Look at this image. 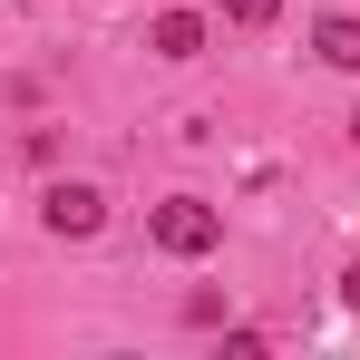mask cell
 Masks as SVG:
<instances>
[{
  "instance_id": "obj_1",
  "label": "cell",
  "mask_w": 360,
  "mask_h": 360,
  "mask_svg": "<svg viewBox=\"0 0 360 360\" xmlns=\"http://www.w3.org/2000/svg\"><path fill=\"white\" fill-rule=\"evenodd\" d=\"M146 234L166 243V253L195 263V253H214V243H224V205H205V195H166V205L146 214Z\"/></svg>"
},
{
  "instance_id": "obj_2",
  "label": "cell",
  "mask_w": 360,
  "mask_h": 360,
  "mask_svg": "<svg viewBox=\"0 0 360 360\" xmlns=\"http://www.w3.org/2000/svg\"><path fill=\"white\" fill-rule=\"evenodd\" d=\"M39 224H49V234H59V243H88V234H98V224H108V195H98V185H49V195H39Z\"/></svg>"
},
{
  "instance_id": "obj_3",
  "label": "cell",
  "mask_w": 360,
  "mask_h": 360,
  "mask_svg": "<svg viewBox=\"0 0 360 360\" xmlns=\"http://www.w3.org/2000/svg\"><path fill=\"white\" fill-rule=\"evenodd\" d=\"M146 49H156V59H205V20H195V10H166V20L146 30Z\"/></svg>"
},
{
  "instance_id": "obj_4",
  "label": "cell",
  "mask_w": 360,
  "mask_h": 360,
  "mask_svg": "<svg viewBox=\"0 0 360 360\" xmlns=\"http://www.w3.org/2000/svg\"><path fill=\"white\" fill-rule=\"evenodd\" d=\"M311 49H321V68H360V10H331L311 30Z\"/></svg>"
},
{
  "instance_id": "obj_5",
  "label": "cell",
  "mask_w": 360,
  "mask_h": 360,
  "mask_svg": "<svg viewBox=\"0 0 360 360\" xmlns=\"http://www.w3.org/2000/svg\"><path fill=\"white\" fill-rule=\"evenodd\" d=\"M224 20L234 30H263V20H283V0H224Z\"/></svg>"
},
{
  "instance_id": "obj_6",
  "label": "cell",
  "mask_w": 360,
  "mask_h": 360,
  "mask_svg": "<svg viewBox=\"0 0 360 360\" xmlns=\"http://www.w3.org/2000/svg\"><path fill=\"white\" fill-rule=\"evenodd\" d=\"M341 311H360V263H351V273H341Z\"/></svg>"
},
{
  "instance_id": "obj_7",
  "label": "cell",
  "mask_w": 360,
  "mask_h": 360,
  "mask_svg": "<svg viewBox=\"0 0 360 360\" xmlns=\"http://www.w3.org/2000/svg\"><path fill=\"white\" fill-rule=\"evenodd\" d=\"M351 146H360V108H351Z\"/></svg>"
}]
</instances>
